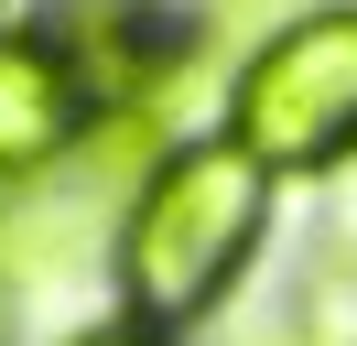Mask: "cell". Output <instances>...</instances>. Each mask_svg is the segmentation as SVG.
I'll return each instance as SVG.
<instances>
[{"label":"cell","mask_w":357,"mask_h":346,"mask_svg":"<svg viewBox=\"0 0 357 346\" xmlns=\"http://www.w3.org/2000/svg\"><path fill=\"white\" fill-rule=\"evenodd\" d=\"M271 238V173L249 163L238 141H174L152 173L130 184V206H119V303H130V324H152V336H174V324L217 314L227 292H238L249 249Z\"/></svg>","instance_id":"1"},{"label":"cell","mask_w":357,"mask_h":346,"mask_svg":"<svg viewBox=\"0 0 357 346\" xmlns=\"http://www.w3.org/2000/svg\"><path fill=\"white\" fill-rule=\"evenodd\" d=\"M227 141L282 173H347L357 163V0L271 22L227 76Z\"/></svg>","instance_id":"2"},{"label":"cell","mask_w":357,"mask_h":346,"mask_svg":"<svg viewBox=\"0 0 357 346\" xmlns=\"http://www.w3.org/2000/svg\"><path fill=\"white\" fill-rule=\"evenodd\" d=\"M87 130H98V108H87V86H76L66 43H54L44 22H11V33H0V195L66 173L76 151H87Z\"/></svg>","instance_id":"3"},{"label":"cell","mask_w":357,"mask_h":346,"mask_svg":"<svg viewBox=\"0 0 357 346\" xmlns=\"http://www.w3.org/2000/svg\"><path fill=\"white\" fill-rule=\"evenodd\" d=\"M66 346H174V336H152V324H130V314H109V324H87V336H66Z\"/></svg>","instance_id":"4"},{"label":"cell","mask_w":357,"mask_h":346,"mask_svg":"<svg viewBox=\"0 0 357 346\" xmlns=\"http://www.w3.org/2000/svg\"><path fill=\"white\" fill-rule=\"evenodd\" d=\"M347 227H357V163H347Z\"/></svg>","instance_id":"5"},{"label":"cell","mask_w":357,"mask_h":346,"mask_svg":"<svg viewBox=\"0 0 357 346\" xmlns=\"http://www.w3.org/2000/svg\"><path fill=\"white\" fill-rule=\"evenodd\" d=\"M0 227H11V206H0Z\"/></svg>","instance_id":"6"}]
</instances>
